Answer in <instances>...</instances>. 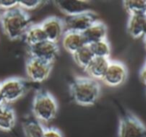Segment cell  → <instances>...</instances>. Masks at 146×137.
Listing matches in <instances>:
<instances>
[{
    "label": "cell",
    "mask_w": 146,
    "mask_h": 137,
    "mask_svg": "<svg viewBox=\"0 0 146 137\" xmlns=\"http://www.w3.org/2000/svg\"><path fill=\"white\" fill-rule=\"evenodd\" d=\"M70 96L73 101L81 106H90L99 98L100 85L97 80L90 77H75L69 85Z\"/></svg>",
    "instance_id": "obj_1"
},
{
    "label": "cell",
    "mask_w": 146,
    "mask_h": 137,
    "mask_svg": "<svg viewBox=\"0 0 146 137\" xmlns=\"http://www.w3.org/2000/svg\"><path fill=\"white\" fill-rule=\"evenodd\" d=\"M0 24L9 39L16 40L24 36L27 29L31 26V18L26 11L16 7L2 13Z\"/></svg>",
    "instance_id": "obj_2"
},
{
    "label": "cell",
    "mask_w": 146,
    "mask_h": 137,
    "mask_svg": "<svg viewBox=\"0 0 146 137\" xmlns=\"http://www.w3.org/2000/svg\"><path fill=\"white\" fill-rule=\"evenodd\" d=\"M58 103L49 91L44 89L37 90L32 103V113L35 119L41 123L50 122L56 117Z\"/></svg>",
    "instance_id": "obj_3"
},
{
    "label": "cell",
    "mask_w": 146,
    "mask_h": 137,
    "mask_svg": "<svg viewBox=\"0 0 146 137\" xmlns=\"http://www.w3.org/2000/svg\"><path fill=\"white\" fill-rule=\"evenodd\" d=\"M119 137H146V127L133 113L121 116L118 129Z\"/></svg>",
    "instance_id": "obj_4"
},
{
    "label": "cell",
    "mask_w": 146,
    "mask_h": 137,
    "mask_svg": "<svg viewBox=\"0 0 146 137\" xmlns=\"http://www.w3.org/2000/svg\"><path fill=\"white\" fill-rule=\"evenodd\" d=\"M28 54L31 58L38 59L52 64L59 54V47L57 43L45 40L37 44L28 46Z\"/></svg>",
    "instance_id": "obj_5"
},
{
    "label": "cell",
    "mask_w": 146,
    "mask_h": 137,
    "mask_svg": "<svg viewBox=\"0 0 146 137\" xmlns=\"http://www.w3.org/2000/svg\"><path fill=\"white\" fill-rule=\"evenodd\" d=\"M0 89L2 93L5 104H10L24 95L26 91L25 81L17 77H12L0 83Z\"/></svg>",
    "instance_id": "obj_6"
},
{
    "label": "cell",
    "mask_w": 146,
    "mask_h": 137,
    "mask_svg": "<svg viewBox=\"0 0 146 137\" xmlns=\"http://www.w3.org/2000/svg\"><path fill=\"white\" fill-rule=\"evenodd\" d=\"M25 69H26L27 77L31 81L40 83L49 77L52 70V64L29 57Z\"/></svg>",
    "instance_id": "obj_7"
},
{
    "label": "cell",
    "mask_w": 146,
    "mask_h": 137,
    "mask_svg": "<svg viewBox=\"0 0 146 137\" xmlns=\"http://www.w3.org/2000/svg\"><path fill=\"white\" fill-rule=\"evenodd\" d=\"M128 76V70L125 64L120 61H111L110 60L106 73L104 75L103 81L107 86L117 87L122 85Z\"/></svg>",
    "instance_id": "obj_8"
},
{
    "label": "cell",
    "mask_w": 146,
    "mask_h": 137,
    "mask_svg": "<svg viewBox=\"0 0 146 137\" xmlns=\"http://www.w3.org/2000/svg\"><path fill=\"white\" fill-rule=\"evenodd\" d=\"M96 21H97V16L92 11H86L74 16H69L66 18V20H64L65 31L69 30L83 33Z\"/></svg>",
    "instance_id": "obj_9"
},
{
    "label": "cell",
    "mask_w": 146,
    "mask_h": 137,
    "mask_svg": "<svg viewBox=\"0 0 146 137\" xmlns=\"http://www.w3.org/2000/svg\"><path fill=\"white\" fill-rule=\"evenodd\" d=\"M43 30L46 35L47 40L57 43L59 39L62 38L65 32L64 20L55 16H51L46 18L41 23Z\"/></svg>",
    "instance_id": "obj_10"
},
{
    "label": "cell",
    "mask_w": 146,
    "mask_h": 137,
    "mask_svg": "<svg viewBox=\"0 0 146 137\" xmlns=\"http://www.w3.org/2000/svg\"><path fill=\"white\" fill-rule=\"evenodd\" d=\"M56 5L61 12L69 16L80 14L89 10V2L82 0H64V1H56Z\"/></svg>",
    "instance_id": "obj_11"
},
{
    "label": "cell",
    "mask_w": 146,
    "mask_h": 137,
    "mask_svg": "<svg viewBox=\"0 0 146 137\" xmlns=\"http://www.w3.org/2000/svg\"><path fill=\"white\" fill-rule=\"evenodd\" d=\"M86 44L89 45L91 43L107 39V27L103 22L97 20L94 22L89 28H87L82 33Z\"/></svg>",
    "instance_id": "obj_12"
},
{
    "label": "cell",
    "mask_w": 146,
    "mask_h": 137,
    "mask_svg": "<svg viewBox=\"0 0 146 137\" xmlns=\"http://www.w3.org/2000/svg\"><path fill=\"white\" fill-rule=\"evenodd\" d=\"M62 45L65 48V50H67L69 53L73 54L78 49H80L84 45H86V42L84 40L82 33L66 30L62 36Z\"/></svg>",
    "instance_id": "obj_13"
},
{
    "label": "cell",
    "mask_w": 146,
    "mask_h": 137,
    "mask_svg": "<svg viewBox=\"0 0 146 137\" xmlns=\"http://www.w3.org/2000/svg\"><path fill=\"white\" fill-rule=\"evenodd\" d=\"M109 58H101V57H94L92 61L86 67L85 71L89 75L90 78L94 80H102L109 66Z\"/></svg>",
    "instance_id": "obj_14"
},
{
    "label": "cell",
    "mask_w": 146,
    "mask_h": 137,
    "mask_svg": "<svg viewBox=\"0 0 146 137\" xmlns=\"http://www.w3.org/2000/svg\"><path fill=\"white\" fill-rule=\"evenodd\" d=\"M146 21V14L129 15L127 23V31L133 38H139L143 36L144 25Z\"/></svg>",
    "instance_id": "obj_15"
},
{
    "label": "cell",
    "mask_w": 146,
    "mask_h": 137,
    "mask_svg": "<svg viewBox=\"0 0 146 137\" xmlns=\"http://www.w3.org/2000/svg\"><path fill=\"white\" fill-rule=\"evenodd\" d=\"M16 123L15 111L9 104L0 105V130L10 131Z\"/></svg>",
    "instance_id": "obj_16"
},
{
    "label": "cell",
    "mask_w": 146,
    "mask_h": 137,
    "mask_svg": "<svg viewBox=\"0 0 146 137\" xmlns=\"http://www.w3.org/2000/svg\"><path fill=\"white\" fill-rule=\"evenodd\" d=\"M24 40L25 42L28 44V46L31 45L37 44V43H40L42 41L47 40L45 32L43 30L41 24H36V25H31L27 31L24 34Z\"/></svg>",
    "instance_id": "obj_17"
},
{
    "label": "cell",
    "mask_w": 146,
    "mask_h": 137,
    "mask_svg": "<svg viewBox=\"0 0 146 137\" xmlns=\"http://www.w3.org/2000/svg\"><path fill=\"white\" fill-rule=\"evenodd\" d=\"M45 127L37 119L28 118L23 123V131L25 137H43Z\"/></svg>",
    "instance_id": "obj_18"
},
{
    "label": "cell",
    "mask_w": 146,
    "mask_h": 137,
    "mask_svg": "<svg viewBox=\"0 0 146 137\" xmlns=\"http://www.w3.org/2000/svg\"><path fill=\"white\" fill-rule=\"evenodd\" d=\"M73 58L74 61L76 62V64L79 67H81L82 69L85 70L86 67L89 65V63L92 61V59L94 58L93 53L91 52L89 45H84L83 47H81L80 49H78L75 53H73Z\"/></svg>",
    "instance_id": "obj_19"
},
{
    "label": "cell",
    "mask_w": 146,
    "mask_h": 137,
    "mask_svg": "<svg viewBox=\"0 0 146 137\" xmlns=\"http://www.w3.org/2000/svg\"><path fill=\"white\" fill-rule=\"evenodd\" d=\"M91 52L93 53L94 57H101V58H109L111 53V46L107 39L94 42L89 44Z\"/></svg>",
    "instance_id": "obj_20"
},
{
    "label": "cell",
    "mask_w": 146,
    "mask_h": 137,
    "mask_svg": "<svg viewBox=\"0 0 146 137\" xmlns=\"http://www.w3.org/2000/svg\"><path fill=\"white\" fill-rule=\"evenodd\" d=\"M123 7L129 15L146 14V0H127L123 2Z\"/></svg>",
    "instance_id": "obj_21"
},
{
    "label": "cell",
    "mask_w": 146,
    "mask_h": 137,
    "mask_svg": "<svg viewBox=\"0 0 146 137\" xmlns=\"http://www.w3.org/2000/svg\"><path fill=\"white\" fill-rule=\"evenodd\" d=\"M42 1L39 0H24V1H18V7L22 10H32L39 6Z\"/></svg>",
    "instance_id": "obj_22"
},
{
    "label": "cell",
    "mask_w": 146,
    "mask_h": 137,
    "mask_svg": "<svg viewBox=\"0 0 146 137\" xmlns=\"http://www.w3.org/2000/svg\"><path fill=\"white\" fill-rule=\"evenodd\" d=\"M18 7V1L15 0H0V10L2 9L4 11L11 10L13 8Z\"/></svg>",
    "instance_id": "obj_23"
},
{
    "label": "cell",
    "mask_w": 146,
    "mask_h": 137,
    "mask_svg": "<svg viewBox=\"0 0 146 137\" xmlns=\"http://www.w3.org/2000/svg\"><path fill=\"white\" fill-rule=\"evenodd\" d=\"M43 137H63V134L59 129L55 127H47L44 130Z\"/></svg>",
    "instance_id": "obj_24"
},
{
    "label": "cell",
    "mask_w": 146,
    "mask_h": 137,
    "mask_svg": "<svg viewBox=\"0 0 146 137\" xmlns=\"http://www.w3.org/2000/svg\"><path fill=\"white\" fill-rule=\"evenodd\" d=\"M139 77H140V79H141L142 82L146 85V64H144L143 67L141 68V70H140Z\"/></svg>",
    "instance_id": "obj_25"
},
{
    "label": "cell",
    "mask_w": 146,
    "mask_h": 137,
    "mask_svg": "<svg viewBox=\"0 0 146 137\" xmlns=\"http://www.w3.org/2000/svg\"><path fill=\"white\" fill-rule=\"evenodd\" d=\"M4 104V100H3V96L2 93H1V89H0V105Z\"/></svg>",
    "instance_id": "obj_26"
},
{
    "label": "cell",
    "mask_w": 146,
    "mask_h": 137,
    "mask_svg": "<svg viewBox=\"0 0 146 137\" xmlns=\"http://www.w3.org/2000/svg\"><path fill=\"white\" fill-rule=\"evenodd\" d=\"M143 36H146V21H145V25H144V33H143Z\"/></svg>",
    "instance_id": "obj_27"
},
{
    "label": "cell",
    "mask_w": 146,
    "mask_h": 137,
    "mask_svg": "<svg viewBox=\"0 0 146 137\" xmlns=\"http://www.w3.org/2000/svg\"><path fill=\"white\" fill-rule=\"evenodd\" d=\"M1 17H2V12H1V10H0V21H1Z\"/></svg>",
    "instance_id": "obj_28"
},
{
    "label": "cell",
    "mask_w": 146,
    "mask_h": 137,
    "mask_svg": "<svg viewBox=\"0 0 146 137\" xmlns=\"http://www.w3.org/2000/svg\"><path fill=\"white\" fill-rule=\"evenodd\" d=\"M144 44H145V47H146V36H145V38H144Z\"/></svg>",
    "instance_id": "obj_29"
},
{
    "label": "cell",
    "mask_w": 146,
    "mask_h": 137,
    "mask_svg": "<svg viewBox=\"0 0 146 137\" xmlns=\"http://www.w3.org/2000/svg\"><path fill=\"white\" fill-rule=\"evenodd\" d=\"M145 64H146V63H145Z\"/></svg>",
    "instance_id": "obj_30"
}]
</instances>
